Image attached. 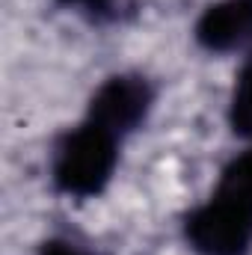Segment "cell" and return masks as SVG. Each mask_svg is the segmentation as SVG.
I'll return each instance as SVG.
<instances>
[{
	"mask_svg": "<svg viewBox=\"0 0 252 255\" xmlns=\"http://www.w3.org/2000/svg\"><path fill=\"white\" fill-rule=\"evenodd\" d=\"M116 139L92 122L65 133L54 154V184L68 196H98L116 169Z\"/></svg>",
	"mask_w": 252,
	"mask_h": 255,
	"instance_id": "6da1fadb",
	"label": "cell"
},
{
	"mask_svg": "<svg viewBox=\"0 0 252 255\" xmlns=\"http://www.w3.org/2000/svg\"><path fill=\"white\" fill-rule=\"evenodd\" d=\"M184 235L199 255H247L252 247V211L214 193L211 202L187 214Z\"/></svg>",
	"mask_w": 252,
	"mask_h": 255,
	"instance_id": "7a4b0ae2",
	"label": "cell"
},
{
	"mask_svg": "<svg viewBox=\"0 0 252 255\" xmlns=\"http://www.w3.org/2000/svg\"><path fill=\"white\" fill-rule=\"evenodd\" d=\"M151 86L145 77L116 74L110 77L89 101V122L104 128L113 136H122L139 125L151 107Z\"/></svg>",
	"mask_w": 252,
	"mask_h": 255,
	"instance_id": "3957f363",
	"label": "cell"
},
{
	"mask_svg": "<svg viewBox=\"0 0 252 255\" xmlns=\"http://www.w3.org/2000/svg\"><path fill=\"white\" fill-rule=\"evenodd\" d=\"M196 39L214 54L252 45V0H220L196 24Z\"/></svg>",
	"mask_w": 252,
	"mask_h": 255,
	"instance_id": "277c9868",
	"label": "cell"
},
{
	"mask_svg": "<svg viewBox=\"0 0 252 255\" xmlns=\"http://www.w3.org/2000/svg\"><path fill=\"white\" fill-rule=\"evenodd\" d=\"M220 196L226 199H235L241 205H247L252 211V148L247 154L235 157L226 169H223V178H220Z\"/></svg>",
	"mask_w": 252,
	"mask_h": 255,
	"instance_id": "5b68a950",
	"label": "cell"
},
{
	"mask_svg": "<svg viewBox=\"0 0 252 255\" xmlns=\"http://www.w3.org/2000/svg\"><path fill=\"white\" fill-rule=\"evenodd\" d=\"M229 119H232L235 133L252 139V63L241 71V77H238V83H235Z\"/></svg>",
	"mask_w": 252,
	"mask_h": 255,
	"instance_id": "8992f818",
	"label": "cell"
},
{
	"mask_svg": "<svg viewBox=\"0 0 252 255\" xmlns=\"http://www.w3.org/2000/svg\"><path fill=\"white\" fill-rule=\"evenodd\" d=\"M60 3L83 9L89 18H113L116 15V0H60Z\"/></svg>",
	"mask_w": 252,
	"mask_h": 255,
	"instance_id": "52a82bcc",
	"label": "cell"
},
{
	"mask_svg": "<svg viewBox=\"0 0 252 255\" xmlns=\"http://www.w3.org/2000/svg\"><path fill=\"white\" fill-rule=\"evenodd\" d=\"M39 255H89L83 247L71 244V241H63V238H54V241H45Z\"/></svg>",
	"mask_w": 252,
	"mask_h": 255,
	"instance_id": "ba28073f",
	"label": "cell"
}]
</instances>
